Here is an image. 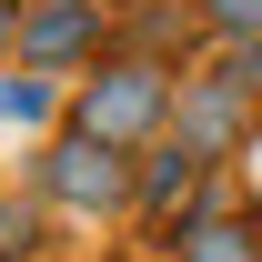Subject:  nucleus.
Returning <instances> with one entry per match:
<instances>
[{
  "label": "nucleus",
  "mask_w": 262,
  "mask_h": 262,
  "mask_svg": "<svg viewBox=\"0 0 262 262\" xmlns=\"http://www.w3.org/2000/svg\"><path fill=\"white\" fill-rule=\"evenodd\" d=\"M71 121L91 131V141H141V131H162L171 121V71H151V61H111L101 81H81V101H71Z\"/></svg>",
  "instance_id": "obj_1"
},
{
  "label": "nucleus",
  "mask_w": 262,
  "mask_h": 262,
  "mask_svg": "<svg viewBox=\"0 0 262 262\" xmlns=\"http://www.w3.org/2000/svg\"><path fill=\"white\" fill-rule=\"evenodd\" d=\"M40 192L71 202V212H121V202H131V171H121V151H111V141L71 131V141H51V151H40Z\"/></svg>",
  "instance_id": "obj_2"
},
{
  "label": "nucleus",
  "mask_w": 262,
  "mask_h": 262,
  "mask_svg": "<svg viewBox=\"0 0 262 262\" xmlns=\"http://www.w3.org/2000/svg\"><path fill=\"white\" fill-rule=\"evenodd\" d=\"M91 40H101V0H51V10L20 20V51H31V61H71V51H91Z\"/></svg>",
  "instance_id": "obj_3"
},
{
  "label": "nucleus",
  "mask_w": 262,
  "mask_h": 262,
  "mask_svg": "<svg viewBox=\"0 0 262 262\" xmlns=\"http://www.w3.org/2000/svg\"><path fill=\"white\" fill-rule=\"evenodd\" d=\"M232 141H242V91H222V81H212V91L182 101V151H192V162H222Z\"/></svg>",
  "instance_id": "obj_4"
},
{
  "label": "nucleus",
  "mask_w": 262,
  "mask_h": 262,
  "mask_svg": "<svg viewBox=\"0 0 262 262\" xmlns=\"http://www.w3.org/2000/svg\"><path fill=\"white\" fill-rule=\"evenodd\" d=\"M182 262H262V232L202 212V222H182Z\"/></svg>",
  "instance_id": "obj_5"
},
{
  "label": "nucleus",
  "mask_w": 262,
  "mask_h": 262,
  "mask_svg": "<svg viewBox=\"0 0 262 262\" xmlns=\"http://www.w3.org/2000/svg\"><path fill=\"white\" fill-rule=\"evenodd\" d=\"M192 192H202V162H192V151H182V141H171L162 162L141 171V212H182V202H192Z\"/></svg>",
  "instance_id": "obj_6"
},
{
  "label": "nucleus",
  "mask_w": 262,
  "mask_h": 262,
  "mask_svg": "<svg viewBox=\"0 0 262 262\" xmlns=\"http://www.w3.org/2000/svg\"><path fill=\"white\" fill-rule=\"evenodd\" d=\"M222 91H242V101L262 91V40H232L222 51Z\"/></svg>",
  "instance_id": "obj_7"
},
{
  "label": "nucleus",
  "mask_w": 262,
  "mask_h": 262,
  "mask_svg": "<svg viewBox=\"0 0 262 262\" xmlns=\"http://www.w3.org/2000/svg\"><path fill=\"white\" fill-rule=\"evenodd\" d=\"M51 111V81H0V121H40Z\"/></svg>",
  "instance_id": "obj_8"
},
{
  "label": "nucleus",
  "mask_w": 262,
  "mask_h": 262,
  "mask_svg": "<svg viewBox=\"0 0 262 262\" xmlns=\"http://www.w3.org/2000/svg\"><path fill=\"white\" fill-rule=\"evenodd\" d=\"M212 31H232V40H262V0H212Z\"/></svg>",
  "instance_id": "obj_9"
},
{
  "label": "nucleus",
  "mask_w": 262,
  "mask_h": 262,
  "mask_svg": "<svg viewBox=\"0 0 262 262\" xmlns=\"http://www.w3.org/2000/svg\"><path fill=\"white\" fill-rule=\"evenodd\" d=\"M10 252H31V212H10V202H0V262Z\"/></svg>",
  "instance_id": "obj_10"
},
{
  "label": "nucleus",
  "mask_w": 262,
  "mask_h": 262,
  "mask_svg": "<svg viewBox=\"0 0 262 262\" xmlns=\"http://www.w3.org/2000/svg\"><path fill=\"white\" fill-rule=\"evenodd\" d=\"M10 40H20V10H10V0H0V51H10Z\"/></svg>",
  "instance_id": "obj_11"
}]
</instances>
